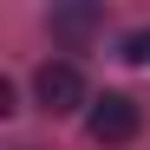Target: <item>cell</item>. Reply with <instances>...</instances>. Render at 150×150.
<instances>
[{
	"instance_id": "obj_1",
	"label": "cell",
	"mask_w": 150,
	"mask_h": 150,
	"mask_svg": "<svg viewBox=\"0 0 150 150\" xmlns=\"http://www.w3.org/2000/svg\"><path fill=\"white\" fill-rule=\"evenodd\" d=\"M33 98H39V111H52V117L79 111V105H85V79H79V65H72V59H46V65L33 72Z\"/></svg>"
},
{
	"instance_id": "obj_2",
	"label": "cell",
	"mask_w": 150,
	"mask_h": 150,
	"mask_svg": "<svg viewBox=\"0 0 150 150\" xmlns=\"http://www.w3.org/2000/svg\"><path fill=\"white\" fill-rule=\"evenodd\" d=\"M137 124H144L137 98H124V91H105V98H91V117H85L91 144H131V137H137Z\"/></svg>"
},
{
	"instance_id": "obj_3",
	"label": "cell",
	"mask_w": 150,
	"mask_h": 150,
	"mask_svg": "<svg viewBox=\"0 0 150 150\" xmlns=\"http://www.w3.org/2000/svg\"><path fill=\"white\" fill-rule=\"evenodd\" d=\"M98 26H105V13L85 7V0H79V7H52V39H65V46H85Z\"/></svg>"
},
{
	"instance_id": "obj_4",
	"label": "cell",
	"mask_w": 150,
	"mask_h": 150,
	"mask_svg": "<svg viewBox=\"0 0 150 150\" xmlns=\"http://www.w3.org/2000/svg\"><path fill=\"white\" fill-rule=\"evenodd\" d=\"M124 59H131V65H150V26H144V33H131V39H124Z\"/></svg>"
}]
</instances>
